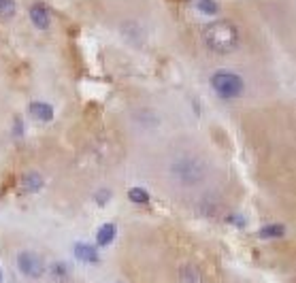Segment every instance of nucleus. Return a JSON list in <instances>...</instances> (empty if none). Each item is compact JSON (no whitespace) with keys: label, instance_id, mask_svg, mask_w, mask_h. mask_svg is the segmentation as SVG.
Segmentation results:
<instances>
[{"label":"nucleus","instance_id":"7","mask_svg":"<svg viewBox=\"0 0 296 283\" xmlns=\"http://www.w3.org/2000/svg\"><path fill=\"white\" fill-rule=\"evenodd\" d=\"M75 254H77V258L83 260V262H98V254H96V249L94 247H89V245H83V243H79V245L75 247Z\"/></svg>","mask_w":296,"mask_h":283},{"label":"nucleus","instance_id":"13","mask_svg":"<svg viewBox=\"0 0 296 283\" xmlns=\"http://www.w3.org/2000/svg\"><path fill=\"white\" fill-rule=\"evenodd\" d=\"M196 6L203 13H207V15H215V13L220 11V6H217V2H213V0H196Z\"/></svg>","mask_w":296,"mask_h":283},{"label":"nucleus","instance_id":"12","mask_svg":"<svg viewBox=\"0 0 296 283\" xmlns=\"http://www.w3.org/2000/svg\"><path fill=\"white\" fill-rule=\"evenodd\" d=\"M128 196H130V200L137 202V204H147V202H149V194H147L145 190H139V188L130 190V192H128Z\"/></svg>","mask_w":296,"mask_h":283},{"label":"nucleus","instance_id":"5","mask_svg":"<svg viewBox=\"0 0 296 283\" xmlns=\"http://www.w3.org/2000/svg\"><path fill=\"white\" fill-rule=\"evenodd\" d=\"M30 17H32V22H34L41 30L49 28V11L45 9V4H34V6H32V9H30Z\"/></svg>","mask_w":296,"mask_h":283},{"label":"nucleus","instance_id":"15","mask_svg":"<svg viewBox=\"0 0 296 283\" xmlns=\"http://www.w3.org/2000/svg\"><path fill=\"white\" fill-rule=\"evenodd\" d=\"M54 275H56L58 279H64V277H66V268H64L62 264H56L54 266Z\"/></svg>","mask_w":296,"mask_h":283},{"label":"nucleus","instance_id":"1","mask_svg":"<svg viewBox=\"0 0 296 283\" xmlns=\"http://www.w3.org/2000/svg\"><path fill=\"white\" fill-rule=\"evenodd\" d=\"M205 41H207V45L213 51L228 54V51H233L237 47V43H239V30H237L235 24L222 19V22H215L207 28V32H205Z\"/></svg>","mask_w":296,"mask_h":283},{"label":"nucleus","instance_id":"2","mask_svg":"<svg viewBox=\"0 0 296 283\" xmlns=\"http://www.w3.org/2000/svg\"><path fill=\"white\" fill-rule=\"evenodd\" d=\"M211 85H213L215 94L220 96V98H237V96H241L243 92V79L241 77H237L233 73H217L213 75V79H211Z\"/></svg>","mask_w":296,"mask_h":283},{"label":"nucleus","instance_id":"16","mask_svg":"<svg viewBox=\"0 0 296 283\" xmlns=\"http://www.w3.org/2000/svg\"><path fill=\"white\" fill-rule=\"evenodd\" d=\"M107 198H109V192H107V190H102L100 194L96 196V200H98V204H105V200H107Z\"/></svg>","mask_w":296,"mask_h":283},{"label":"nucleus","instance_id":"6","mask_svg":"<svg viewBox=\"0 0 296 283\" xmlns=\"http://www.w3.org/2000/svg\"><path fill=\"white\" fill-rule=\"evenodd\" d=\"M30 113L34 115V117H38L41 121H49L51 117H54V109H51L49 105H45V102H32Z\"/></svg>","mask_w":296,"mask_h":283},{"label":"nucleus","instance_id":"17","mask_svg":"<svg viewBox=\"0 0 296 283\" xmlns=\"http://www.w3.org/2000/svg\"><path fill=\"white\" fill-rule=\"evenodd\" d=\"M0 281H2V275H0Z\"/></svg>","mask_w":296,"mask_h":283},{"label":"nucleus","instance_id":"8","mask_svg":"<svg viewBox=\"0 0 296 283\" xmlns=\"http://www.w3.org/2000/svg\"><path fill=\"white\" fill-rule=\"evenodd\" d=\"M179 283H201V273L196 266H183L179 271Z\"/></svg>","mask_w":296,"mask_h":283},{"label":"nucleus","instance_id":"14","mask_svg":"<svg viewBox=\"0 0 296 283\" xmlns=\"http://www.w3.org/2000/svg\"><path fill=\"white\" fill-rule=\"evenodd\" d=\"M0 13L2 15H13L15 13V2L13 0H0Z\"/></svg>","mask_w":296,"mask_h":283},{"label":"nucleus","instance_id":"4","mask_svg":"<svg viewBox=\"0 0 296 283\" xmlns=\"http://www.w3.org/2000/svg\"><path fill=\"white\" fill-rule=\"evenodd\" d=\"M17 264L19 268H22V273L26 275V277H41L43 271H45V266H43V260L38 258L36 254H32V252H22L17 255Z\"/></svg>","mask_w":296,"mask_h":283},{"label":"nucleus","instance_id":"3","mask_svg":"<svg viewBox=\"0 0 296 283\" xmlns=\"http://www.w3.org/2000/svg\"><path fill=\"white\" fill-rule=\"evenodd\" d=\"M173 172L181 179L183 183H188V185H194L198 183L203 179V166L196 162V160H192V158H185V160H179V162L173 166Z\"/></svg>","mask_w":296,"mask_h":283},{"label":"nucleus","instance_id":"9","mask_svg":"<svg viewBox=\"0 0 296 283\" xmlns=\"http://www.w3.org/2000/svg\"><path fill=\"white\" fill-rule=\"evenodd\" d=\"M22 185H24L26 192H36V190L43 185V179H41V175H38V172H28V175L24 177Z\"/></svg>","mask_w":296,"mask_h":283},{"label":"nucleus","instance_id":"11","mask_svg":"<svg viewBox=\"0 0 296 283\" xmlns=\"http://www.w3.org/2000/svg\"><path fill=\"white\" fill-rule=\"evenodd\" d=\"M286 234V228L279 226V224H273V226H265L260 230V236L262 239H279V236Z\"/></svg>","mask_w":296,"mask_h":283},{"label":"nucleus","instance_id":"10","mask_svg":"<svg viewBox=\"0 0 296 283\" xmlns=\"http://www.w3.org/2000/svg\"><path fill=\"white\" fill-rule=\"evenodd\" d=\"M113 236H115V226L113 224H105V226H100L96 239H98V245H109L113 241Z\"/></svg>","mask_w":296,"mask_h":283},{"label":"nucleus","instance_id":"18","mask_svg":"<svg viewBox=\"0 0 296 283\" xmlns=\"http://www.w3.org/2000/svg\"><path fill=\"white\" fill-rule=\"evenodd\" d=\"M175 2H179V0H175Z\"/></svg>","mask_w":296,"mask_h":283}]
</instances>
